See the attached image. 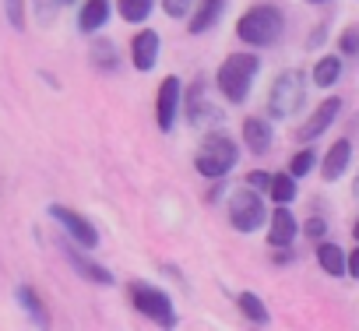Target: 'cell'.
Segmentation results:
<instances>
[{
  "label": "cell",
  "instance_id": "6da1fadb",
  "mask_svg": "<svg viewBox=\"0 0 359 331\" xmlns=\"http://www.w3.org/2000/svg\"><path fill=\"white\" fill-rule=\"evenodd\" d=\"M257 71H261V60H257L254 53H229V57L222 60L219 74H215V85H219V92L226 95V102H233V106L247 102Z\"/></svg>",
  "mask_w": 359,
  "mask_h": 331
},
{
  "label": "cell",
  "instance_id": "7a4b0ae2",
  "mask_svg": "<svg viewBox=\"0 0 359 331\" xmlns=\"http://www.w3.org/2000/svg\"><path fill=\"white\" fill-rule=\"evenodd\" d=\"M285 32V15L282 8L275 4H254L240 22H236V36L247 43V46H275Z\"/></svg>",
  "mask_w": 359,
  "mask_h": 331
},
{
  "label": "cell",
  "instance_id": "3957f363",
  "mask_svg": "<svg viewBox=\"0 0 359 331\" xmlns=\"http://www.w3.org/2000/svg\"><path fill=\"white\" fill-rule=\"evenodd\" d=\"M236 158H240L236 141L226 137L222 130H212V134L201 141L198 155H194V170H198L201 177H208V180H222L233 166H236Z\"/></svg>",
  "mask_w": 359,
  "mask_h": 331
},
{
  "label": "cell",
  "instance_id": "277c9868",
  "mask_svg": "<svg viewBox=\"0 0 359 331\" xmlns=\"http://www.w3.org/2000/svg\"><path fill=\"white\" fill-rule=\"evenodd\" d=\"M306 102V78L303 71H282L268 92V113L275 120H292Z\"/></svg>",
  "mask_w": 359,
  "mask_h": 331
},
{
  "label": "cell",
  "instance_id": "5b68a950",
  "mask_svg": "<svg viewBox=\"0 0 359 331\" xmlns=\"http://www.w3.org/2000/svg\"><path fill=\"white\" fill-rule=\"evenodd\" d=\"M130 303H134V310L144 313L151 324H158V327H176L172 299H169V292H162L158 285H151V282H130Z\"/></svg>",
  "mask_w": 359,
  "mask_h": 331
},
{
  "label": "cell",
  "instance_id": "8992f818",
  "mask_svg": "<svg viewBox=\"0 0 359 331\" xmlns=\"http://www.w3.org/2000/svg\"><path fill=\"white\" fill-rule=\"evenodd\" d=\"M264 219H268V208L261 201V191L243 184L240 191L229 194V222L236 233H257L264 226Z\"/></svg>",
  "mask_w": 359,
  "mask_h": 331
},
{
  "label": "cell",
  "instance_id": "52a82bcc",
  "mask_svg": "<svg viewBox=\"0 0 359 331\" xmlns=\"http://www.w3.org/2000/svg\"><path fill=\"white\" fill-rule=\"evenodd\" d=\"M50 215L67 229V236H71L78 247H85V250H95V247H99V229H95L85 215H78L74 208H67V205H50Z\"/></svg>",
  "mask_w": 359,
  "mask_h": 331
},
{
  "label": "cell",
  "instance_id": "ba28073f",
  "mask_svg": "<svg viewBox=\"0 0 359 331\" xmlns=\"http://www.w3.org/2000/svg\"><path fill=\"white\" fill-rule=\"evenodd\" d=\"M180 92H184V85H180L176 74H165L158 92H155V123L158 130H172L176 123V109H180Z\"/></svg>",
  "mask_w": 359,
  "mask_h": 331
},
{
  "label": "cell",
  "instance_id": "9c48e42d",
  "mask_svg": "<svg viewBox=\"0 0 359 331\" xmlns=\"http://www.w3.org/2000/svg\"><path fill=\"white\" fill-rule=\"evenodd\" d=\"M187 120H191V127H201V130H208V127H219V123H222V113H219V106H212V102H208V95H205L201 81L187 92Z\"/></svg>",
  "mask_w": 359,
  "mask_h": 331
},
{
  "label": "cell",
  "instance_id": "30bf717a",
  "mask_svg": "<svg viewBox=\"0 0 359 331\" xmlns=\"http://www.w3.org/2000/svg\"><path fill=\"white\" fill-rule=\"evenodd\" d=\"M158 50H162V39H158V32H151V29H141V32H134V39H130V60H134V67H137L141 74H148V71L155 67V60H158Z\"/></svg>",
  "mask_w": 359,
  "mask_h": 331
},
{
  "label": "cell",
  "instance_id": "8fae6325",
  "mask_svg": "<svg viewBox=\"0 0 359 331\" xmlns=\"http://www.w3.org/2000/svg\"><path fill=\"white\" fill-rule=\"evenodd\" d=\"M338 113H341V99H338V95L324 99V102H320V106H317V109L306 116V123L299 127V137H303V141H313V137H320V134H324V130L334 123V116H338Z\"/></svg>",
  "mask_w": 359,
  "mask_h": 331
},
{
  "label": "cell",
  "instance_id": "7c38bea8",
  "mask_svg": "<svg viewBox=\"0 0 359 331\" xmlns=\"http://www.w3.org/2000/svg\"><path fill=\"white\" fill-rule=\"evenodd\" d=\"M348 162H352V141H348V137H338V141H334V144L324 151L320 177H324L327 184L341 180V177H345V170H348Z\"/></svg>",
  "mask_w": 359,
  "mask_h": 331
},
{
  "label": "cell",
  "instance_id": "4fadbf2b",
  "mask_svg": "<svg viewBox=\"0 0 359 331\" xmlns=\"http://www.w3.org/2000/svg\"><path fill=\"white\" fill-rule=\"evenodd\" d=\"M296 236H299V222H296V215H292L289 208H275L271 226H268V243H271L275 250H289Z\"/></svg>",
  "mask_w": 359,
  "mask_h": 331
},
{
  "label": "cell",
  "instance_id": "5bb4252c",
  "mask_svg": "<svg viewBox=\"0 0 359 331\" xmlns=\"http://www.w3.org/2000/svg\"><path fill=\"white\" fill-rule=\"evenodd\" d=\"M67 261H71V268H74L81 278H88L92 285H113V271H109L106 264H99V261L78 254L74 247H67Z\"/></svg>",
  "mask_w": 359,
  "mask_h": 331
},
{
  "label": "cell",
  "instance_id": "9a60e30c",
  "mask_svg": "<svg viewBox=\"0 0 359 331\" xmlns=\"http://www.w3.org/2000/svg\"><path fill=\"white\" fill-rule=\"evenodd\" d=\"M243 141H247V151H254V155H264L268 148H271V123L268 120H261V116H247L243 120Z\"/></svg>",
  "mask_w": 359,
  "mask_h": 331
},
{
  "label": "cell",
  "instance_id": "2e32d148",
  "mask_svg": "<svg viewBox=\"0 0 359 331\" xmlns=\"http://www.w3.org/2000/svg\"><path fill=\"white\" fill-rule=\"evenodd\" d=\"M222 4L226 0H198V4L191 8V32L201 36V32L215 29L219 18H222Z\"/></svg>",
  "mask_w": 359,
  "mask_h": 331
},
{
  "label": "cell",
  "instance_id": "e0dca14e",
  "mask_svg": "<svg viewBox=\"0 0 359 331\" xmlns=\"http://www.w3.org/2000/svg\"><path fill=\"white\" fill-rule=\"evenodd\" d=\"M109 22V0H85L81 11H78V29L81 32H99Z\"/></svg>",
  "mask_w": 359,
  "mask_h": 331
},
{
  "label": "cell",
  "instance_id": "ac0fdd59",
  "mask_svg": "<svg viewBox=\"0 0 359 331\" xmlns=\"http://www.w3.org/2000/svg\"><path fill=\"white\" fill-rule=\"evenodd\" d=\"M15 296H18L22 310L32 317V324H36V327H50V310L43 306V299H39V292H36L32 285H18V289H15Z\"/></svg>",
  "mask_w": 359,
  "mask_h": 331
},
{
  "label": "cell",
  "instance_id": "d6986e66",
  "mask_svg": "<svg viewBox=\"0 0 359 331\" xmlns=\"http://www.w3.org/2000/svg\"><path fill=\"white\" fill-rule=\"evenodd\" d=\"M317 264H320V271H327L331 278L345 275V254H341V247H338V243H327V240H317Z\"/></svg>",
  "mask_w": 359,
  "mask_h": 331
},
{
  "label": "cell",
  "instance_id": "ffe728a7",
  "mask_svg": "<svg viewBox=\"0 0 359 331\" xmlns=\"http://www.w3.org/2000/svg\"><path fill=\"white\" fill-rule=\"evenodd\" d=\"M338 78H341V57H320L310 81H313L317 88H334Z\"/></svg>",
  "mask_w": 359,
  "mask_h": 331
},
{
  "label": "cell",
  "instance_id": "44dd1931",
  "mask_svg": "<svg viewBox=\"0 0 359 331\" xmlns=\"http://www.w3.org/2000/svg\"><path fill=\"white\" fill-rule=\"evenodd\" d=\"M268 194H271L275 205H289V201L296 198V177H292V173H271Z\"/></svg>",
  "mask_w": 359,
  "mask_h": 331
},
{
  "label": "cell",
  "instance_id": "7402d4cb",
  "mask_svg": "<svg viewBox=\"0 0 359 331\" xmlns=\"http://www.w3.org/2000/svg\"><path fill=\"white\" fill-rule=\"evenodd\" d=\"M236 303H240V313H243L254 327H264V324H268V306L261 303V296H257V292H240V299H236Z\"/></svg>",
  "mask_w": 359,
  "mask_h": 331
},
{
  "label": "cell",
  "instance_id": "603a6c76",
  "mask_svg": "<svg viewBox=\"0 0 359 331\" xmlns=\"http://www.w3.org/2000/svg\"><path fill=\"white\" fill-rule=\"evenodd\" d=\"M151 8H155V0H116L120 18H123V22H130V25L144 22V18L151 15Z\"/></svg>",
  "mask_w": 359,
  "mask_h": 331
},
{
  "label": "cell",
  "instance_id": "cb8c5ba5",
  "mask_svg": "<svg viewBox=\"0 0 359 331\" xmlns=\"http://www.w3.org/2000/svg\"><path fill=\"white\" fill-rule=\"evenodd\" d=\"M92 64L102 67V71H113L116 67V50H113L109 39H95L92 43Z\"/></svg>",
  "mask_w": 359,
  "mask_h": 331
},
{
  "label": "cell",
  "instance_id": "d4e9b609",
  "mask_svg": "<svg viewBox=\"0 0 359 331\" xmlns=\"http://www.w3.org/2000/svg\"><path fill=\"white\" fill-rule=\"evenodd\" d=\"M313 166H317V151H313V148H303V151H296V155H292L289 173H292L296 180H303V177L313 170Z\"/></svg>",
  "mask_w": 359,
  "mask_h": 331
},
{
  "label": "cell",
  "instance_id": "484cf974",
  "mask_svg": "<svg viewBox=\"0 0 359 331\" xmlns=\"http://www.w3.org/2000/svg\"><path fill=\"white\" fill-rule=\"evenodd\" d=\"M338 50L345 57H359V25H348L341 36H338Z\"/></svg>",
  "mask_w": 359,
  "mask_h": 331
},
{
  "label": "cell",
  "instance_id": "4316f807",
  "mask_svg": "<svg viewBox=\"0 0 359 331\" xmlns=\"http://www.w3.org/2000/svg\"><path fill=\"white\" fill-rule=\"evenodd\" d=\"M191 8H194V0H162V11L169 18H187Z\"/></svg>",
  "mask_w": 359,
  "mask_h": 331
},
{
  "label": "cell",
  "instance_id": "83f0119b",
  "mask_svg": "<svg viewBox=\"0 0 359 331\" xmlns=\"http://www.w3.org/2000/svg\"><path fill=\"white\" fill-rule=\"evenodd\" d=\"M57 8L60 0H36V15H39V25H50L57 18Z\"/></svg>",
  "mask_w": 359,
  "mask_h": 331
},
{
  "label": "cell",
  "instance_id": "f1b7e54d",
  "mask_svg": "<svg viewBox=\"0 0 359 331\" xmlns=\"http://www.w3.org/2000/svg\"><path fill=\"white\" fill-rule=\"evenodd\" d=\"M4 8H8V22L15 29H22L25 25V0H4Z\"/></svg>",
  "mask_w": 359,
  "mask_h": 331
},
{
  "label": "cell",
  "instance_id": "f546056e",
  "mask_svg": "<svg viewBox=\"0 0 359 331\" xmlns=\"http://www.w3.org/2000/svg\"><path fill=\"white\" fill-rule=\"evenodd\" d=\"M324 233H327L324 219H310V222H303V236H310V240H320Z\"/></svg>",
  "mask_w": 359,
  "mask_h": 331
},
{
  "label": "cell",
  "instance_id": "4dcf8cb0",
  "mask_svg": "<svg viewBox=\"0 0 359 331\" xmlns=\"http://www.w3.org/2000/svg\"><path fill=\"white\" fill-rule=\"evenodd\" d=\"M268 180H271V173H247V187H254V191H268Z\"/></svg>",
  "mask_w": 359,
  "mask_h": 331
},
{
  "label": "cell",
  "instance_id": "1f68e13d",
  "mask_svg": "<svg viewBox=\"0 0 359 331\" xmlns=\"http://www.w3.org/2000/svg\"><path fill=\"white\" fill-rule=\"evenodd\" d=\"M345 275H352V278L359 282V243H355V250L345 257Z\"/></svg>",
  "mask_w": 359,
  "mask_h": 331
},
{
  "label": "cell",
  "instance_id": "d6a6232c",
  "mask_svg": "<svg viewBox=\"0 0 359 331\" xmlns=\"http://www.w3.org/2000/svg\"><path fill=\"white\" fill-rule=\"evenodd\" d=\"M324 43V29H313V39H310V46H320Z\"/></svg>",
  "mask_w": 359,
  "mask_h": 331
},
{
  "label": "cell",
  "instance_id": "836d02e7",
  "mask_svg": "<svg viewBox=\"0 0 359 331\" xmlns=\"http://www.w3.org/2000/svg\"><path fill=\"white\" fill-rule=\"evenodd\" d=\"M352 198L359 201V173H355V184H352Z\"/></svg>",
  "mask_w": 359,
  "mask_h": 331
},
{
  "label": "cell",
  "instance_id": "e575fe53",
  "mask_svg": "<svg viewBox=\"0 0 359 331\" xmlns=\"http://www.w3.org/2000/svg\"><path fill=\"white\" fill-rule=\"evenodd\" d=\"M352 236H355V243H359V222H355V226H352Z\"/></svg>",
  "mask_w": 359,
  "mask_h": 331
},
{
  "label": "cell",
  "instance_id": "d590c367",
  "mask_svg": "<svg viewBox=\"0 0 359 331\" xmlns=\"http://www.w3.org/2000/svg\"><path fill=\"white\" fill-rule=\"evenodd\" d=\"M60 4H74V0H60Z\"/></svg>",
  "mask_w": 359,
  "mask_h": 331
},
{
  "label": "cell",
  "instance_id": "8d00e7d4",
  "mask_svg": "<svg viewBox=\"0 0 359 331\" xmlns=\"http://www.w3.org/2000/svg\"><path fill=\"white\" fill-rule=\"evenodd\" d=\"M310 4H324V0H310Z\"/></svg>",
  "mask_w": 359,
  "mask_h": 331
}]
</instances>
